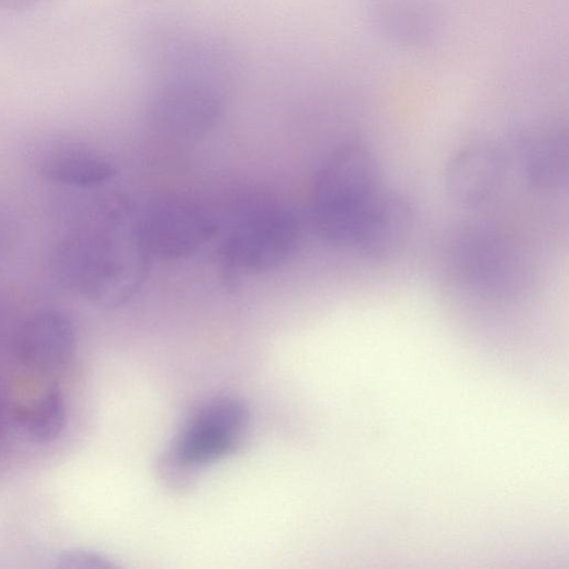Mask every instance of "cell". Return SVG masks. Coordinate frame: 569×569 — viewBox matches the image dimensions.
I'll return each mask as SVG.
<instances>
[{"instance_id":"cell-1","label":"cell","mask_w":569,"mask_h":569,"mask_svg":"<svg viewBox=\"0 0 569 569\" xmlns=\"http://www.w3.org/2000/svg\"><path fill=\"white\" fill-rule=\"evenodd\" d=\"M121 219L119 204L103 206L57 249L56 264L62 282L102 305L121 301L134 280Z\"/></svg>"},{"instance_id":"cell-2","label":"cell","mask_w":569,"mask_h":569,"mask_svg":"<svg viewBox=\"0 0 569 569\" xmlns=\"http://www.w3.org/2000/svg\"><path fill=\"white\" fill-rule=\"evenodd\" d=\"M378 192L371 153L355 142L338 148L317 180L315 216L321 234L336 244L352 246L360 222Z\"/></svg>"},{"instance_id":"cell-3","label":"cell","mask_w":569,"mask_h":569,"mask_svg":"<svg viewBox=\"0 0 569 569\" xmlns=\"http://www.w3.org/2000/svg\"><path fill=\"white\" fill-rule=\"evenodd\" d=\"M226 243V261L233 268L264 269L281 261L295 248V217L270 201L243 207Z\"/></svg>"},{"instance_id":"cell-4","label":"cell","mask_w":569,"mask_h":569,"mask_svg":"<svg viewBox=\"0 0 569 569\" xmlns=\"http://www.w3.org/2000/svg\"><path fill=\"white\" fill-rule=\"evenodd\" d=\"M220 109V97L211 84L194 78L177 79L157 91L149 120L161 131L193 134L210 128Z\"/></svg>"},{"instance_id":"cell-5","label":"cell","mask_w":569,"mask_h":569,"mask_svg":"<svg viewBox=\"0 0 569 569\" xmlns=\"http://www.w3.org/2000/svg\"><path fill=\"white\" fill-rule=\"evenodd\" d=\"M247 420L246 408L233 399L207 405L190 420L178 441L180 461L202 465L226 456L239 442Z\"/></svg>"},{"instance_id":"cell-6","label":"cell","mask_w":569,"mask_h":569,"mask_svg":"<svg viewBox=\"0 0 569 569\" xmlns=\"http://www.w3.org/2000/svg\"><path fill=\"white\" fill-rule=\"evenodd\" d=\"M76 349V330L68 316L42 310L26 319L14 336L18 359L30 370L50 373L66 366Z\"/></svg>"},{"instance_id":"cell-7","label":"cell","mask_w":569,"mask_h":569,"mask_svg":"<svg viewBox=\"0 0 569 569\" xmlns=\"http://www.w3.org/2000/svg\"><path fill=\"white\" fill-rule=\"evenodd\" d=\"M207 218L192 204L169 201L153 208L141 227L144 246L166 258L192 251L210 233Z\"/></svg>"},{"instance_id":"cell-8","label":"cell","mask_w":569,"mask_h":569,"mask_svg":"<svg viewBox=\"0 0 569 569\" xmlns=\"http://www.w3.org/2000/svg\"><path fill=\"white\" fill-rule=\"evenodd\" d=\"M371 19L386 42L405 49L431 44L441 29L440 13L429 0H378Z\"/></svg>"},{"instance_id":"cell-9","label":"cell","mask_w":569,"mask_h":569,"mask_svg":"<svg viewBox=\"0 0 569 569\" xmlns=\"http://www.w3.org/2000/svg\"><path fill=\"white\" fill-rule=\"evenodd\" d=\"M412 226L413 212L405 199L378 192L361 220L352 247L370 258H387L406 243Z\"/></svg>"},{"instance_id":"cell-10","label":"cell","mask_w":569,"mask_h":569,"mask_svg":"<svg viewBox=\"0 0 569 569\" xmlns=\"http://www.w3.org/2000/svg\"><path fill=\"white\" fill-rule=\"evenodd\" d=\"M500 174L497 152L487 144L471 143L449 160L445 182L448 194L462 204L486 200L495 190Z\"/></svg>"},{"instance_id":"cell-11","label":"cell","mask_w":569,"mask_h":569,"mask_svg":"<svg viewBox=\"0 0 569 569\" xmlns=\"http://www.w3.org/2000/svg\"><path fill=\"white\" fill-rule=\"evenodd\" d=\"M41 174L49 181L72 187H94L114 174V167L102 154L80 146L52 150L40 164Z\"/></svg>"},{"instance_id":"cell-12","label":"cell","mask_w":569,"mask_h":569,"mask_svg":"<svg viewBox=\"0 0 569 569\" xmlns=\"http://www.w3.org/2000/svg\"><path fill=\"white\" fill-rule=\"evenodd\" d=\"M525 171L537 188L556 189L565 184L569 172L568 133L560 129L537 133L526 148Z\"/></svg>"},{"instance_id":"cell-13","label":"cell","mask_w":569,"mask_h":569,"mask_svg":"<svg viewBox=\"0 0 569 569\" xmlns=\"http://www.w3.org/2000/svg\"><path fill=\"white\" fill-rule=\"evenodd\" d=\"M22 430L34 441L49 442L60 436L67 419L66 401L58 387H49L16 410Z\"/></svg>"},{"instance_id":"cell-14","label":"cell","mask_w":569,"mask_h":569,"mask_svg":"<svg viewBox=\"0 0 569 569\" xmlns=\"http://www.w3.org/2000/svg\"><path fill=\"white\" fill-rule=\"evenodd\" d=\"M61 569H106L112 565L101 555L84 549H69L57 559Z\"/></svg>"},{"instance_id":"cell-15","label":"cell","mask_w":569,"mask_h":569,"mask_svg":"<svg viewBox=\"0 0 569 569\" xmlns=\"http://www.w3.org/2000/svg\"><path fill=\"white\" fill-rule=\"evenodd\" d=\"M38 0H0V8L7 11L21 12L31 9Z\"/></svg>"},{"instance_id":"cell-16","label":"cell","mask_w":569,"mask_h":569,"mask_svg":"<svg viewBox=\"0 0 569 569\" xmlns=\"http://www.w3.org/2000/svg\"><path fill=\"white\" fill-rule=\"evenodd\" d=\"M4 418H6L4 403H3L2 398L0 397V433L4 427Z\"/></svg>"}]
</instances>
